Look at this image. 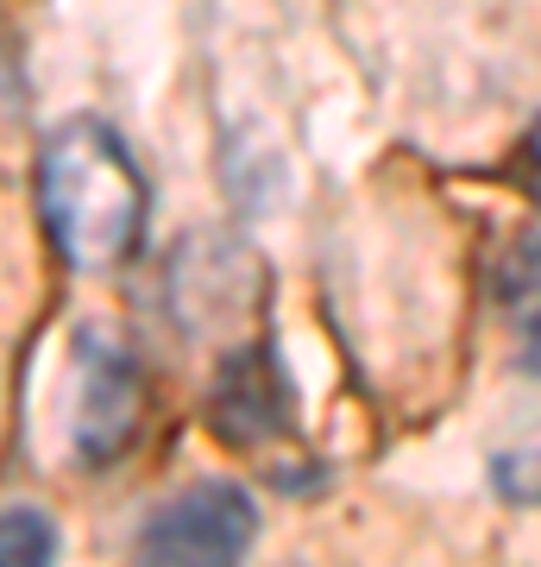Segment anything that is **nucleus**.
<instances>
[{"label": "nucleus", "mask_w": 541, "mask_h": 567, "mask_svg": "<svg viewBox=\"0 0 541 567\" xmlns=\"http://www.w3.org/2000/svg\"><path fill=\"white\" fill-rule=\"evenodd\" d=\"M39 221L70 271H121L145 234V171L107 121L82 114L39 152Z\"/></svg>", "instance_id": "obj_1"}, {"label": "nucleus", "mask_w": 541, "mask_h": 567, "mask_svg": "<svg viewBox=\"0 0 541 567\" xmlns=\"http://www.w3.org/2000/svg\"><path fill=\"white\" fill-rule=\"evenodd\" d=\"M491 486L510 505H541V447H529V454H498L491 461Z\"/></svg>", "instance_id": "obj_7"}, {"label": "nucleus", "mask_w": 541, "mask_h": 567, "mask_svg": "<svg viewBox=\"0 0 541 567\" xmlns=\"http://www.w3.org/2000/svg\"><path fill=\"white\" fill-rule=\"evenodd\" d=\"M208 416H215V435L233 447L271 442L290 429V391H283V365L271 347H240L227 353L221 372H215V391H208Z\"/></svg>", "instance_id": "obj_4"}, {"label": "nucleus", "mask_w": 541, "mask_h": 567, "mask_svg": "<svg viewBox=\"0 0 541 567\" xmlns=\"http://www.w3.org/2000/svg\"><path fill=\"white\" fill-rule=\"evenodd\" d=\"M0 567H58V524L39 505H7L0 524Z\"/></svg>", "instance_id": "obj_6"}, {"label": "nucleus", "mask_w": 541, "mask_h": 567, "mask_svg": "<svg viewBox=\"0 0 541 567\" xmlns=\"http://www.w3.org/2000/svg\"><path fill=\"white\" fill-rule=\"evenodd\" d=\"M259 543V505L233 480H196L139 524L133 567H240Z\"/></svg>", "instance_id": "obj_2"}, {"label": "nucleus", "mask_w": 541, "mask_h": 567, "mask_svg": "<svg viewBox=\"0 0 541 567\" xmlns=\"http://www.w3.org/2000/svg\"><path fill=\"white\" fill-rule=\"evenodd\" d=\"M522 189H529V203L541 208V114L529 121V140H522Z\"/></svg>", "instance_id": "obj_8"}, {"label": "nucleus", "mask_w": 541, "mask_h": 567, "mask_svg": "<svg viewBox=\"0 0 541 567\" xmlns=\"http://www.w3.org/2000/svg\"><path fill=\"white\" fill-rule=\"evenodd\" d=\"M145 404V379L133 347L114 341L107 328L82 322L70 341V447L82 466H107L133 442Z\"/></svg>", "instance_id": "obj_3"}, {"label": "nucleus", "mask_w": 541, "mask_h": 567, "mask_svg": "<svg viewBox=\"0 0 541 567\" xmlns=\"http://www.w3.org/2000/svg\"><path fill=\"white\" fill-rule=\"evenodd\" d=\"M491 297L517 341V360L541 379V227H522L503 240L498 265H491Z\"/></svg>", "instance_id": "obj_5"}]
</instances>
